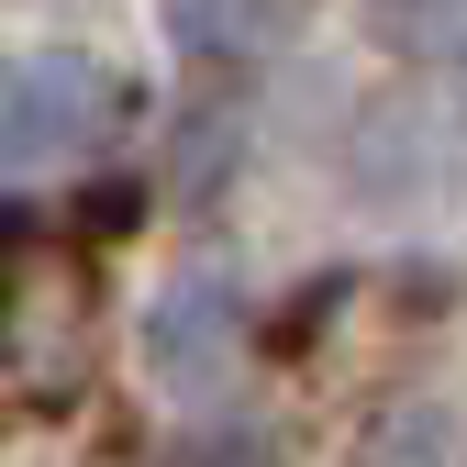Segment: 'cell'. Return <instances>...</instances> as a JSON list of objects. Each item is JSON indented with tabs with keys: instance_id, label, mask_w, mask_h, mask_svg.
<instances>
[{
	"instance_id": "cell-2",
	"label": "cell",
	"mask_w": 467,
	"mask_h": 467,
	"mask_svg": "<svg viewBox=\"0 0 467 467\" xmlns=\"http://www.w3.org/2000/svg\"><path fill=\"white\" fill-rule=\"evenodd\" d=\"M134 345H145V368H156L167 389L223 379V368H234V345H245V289H234V267H179V278L145 301Z\"/></svg>"
},
{
	"instance_id": "cell-5",
	"label": "cell",
	"mask_w": 467,
	"mask_h": 467,
	"mask_svg": "<svg viewBox=\"0 0 467 467\" xmlns=\"http://www.w3.org/2000/svg\"><path fill=\"white\" fill-rule=\"evenodd\" d=\"M223 167H234V111H223V123L190 111V134H179V190H223Z\"/></svg>"
},
{
	"instance_id": "cell-4",
	"label": "cell",
	"mask_w": 467,
	"mask_h": 467,
	"mask_svg": "<svg viewBox=\"0 0 467 467\" xmlns=\"http://www.w3.org/2000/svg\"><path fill=\"white\" fill-rule=\"evenodd\" d=\"M368 34L389 67H456L467 45V0H368Z\"/></svg>"
},
{
	"instance_id": "cell-6",
	"label": "cell",
	"mask_w": 467,
	"mask_h": 467,
	"mask_svg": "<svg viewBox=\"0 0 467 467\" xmlns=\"http://www.w3.org/2000/svg\"><path fill=\"white\" fill-rule=\"evenodd\" d=\"M167 467H267V445L256 434H201V445H179Z\"/></svg>"
},
{
	"instance_id": "cell-3",
	"label": "cell",
	"mask_w": 467,
	"mask_h": 467,
	"mask_svg": "<svg viewBox=\"0 0 467 467\" xmlns=\"http://www.w3.org/2000/svg\"><path fill=\"white\" fill-rule=\"evenodd\" d=\"M167 34H179V56H201V67H245V56H278L289 23H301V0H156Z\"/></svg>"
},
{
	"instance_id": "cell-1",
	"label": "cell",
	"mask_w": 467,
	"mask_h": 467,
	"mask_svg": "<svg viewBox=\"0 0 467 467\" xmlns=\"http://www.w3.org/2000/svg\"><path fill=\"white\" fill-rule=\"evenodd\" d=\"M134 111V78L111 56H78V45H45L23 67H0V167L12 179H45V167H78L123 134Z\"/></svg>"
}]
</instances>
